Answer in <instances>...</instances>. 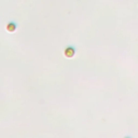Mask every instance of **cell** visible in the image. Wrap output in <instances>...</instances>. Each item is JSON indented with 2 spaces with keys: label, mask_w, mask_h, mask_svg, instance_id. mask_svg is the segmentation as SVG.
Instances as JSON below:
<instances>
[{
  "label": "cell",
  "mask_w": 138,
  "mask_h": 138,
  "mask_svg": "<svg viewBox=\"0 0 138 138\" xmlns=\"http://www.w3.org/2000/svg\"><path fill=\"white\" fill-rule=\"evenodd\" d=\"M76 54V49L73 47H67L64 51V55L67 58H72Z\"/></svg>",
  "instance_id": "obj_1"
},
{
  "label": "cell",
  "mask_w": 138,
  "mask_h": 138,
  "mask_svg": "<svg viewBox=\"0 0 138 138\" xmlns=\"http://www.w3.org/2000/svg\"><path fill=\"white\" fill-rule=\"evenodd\" d=\"M124 138H132V137H129V136H125Z\"/></svg>",
  "instance_id": "obj_3"
},
{
  "label": "cell",
  "mask_w": 138,
  "mask_h": 138,
  "mask_svg": "<svg viewBox=\"0 0 138 138\" xmlns=\"http://www.w3.org/2000/svg\"><path fill=\"white\" fill-rule=\"evenodd\" d=\"M6 28H7V30H8L9 33H13V31H15V30H16V24L13 23V22H10V23L7 24Z\"/></svg>",
  "instance_id": "obj_2"
}]
</instances>
